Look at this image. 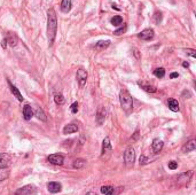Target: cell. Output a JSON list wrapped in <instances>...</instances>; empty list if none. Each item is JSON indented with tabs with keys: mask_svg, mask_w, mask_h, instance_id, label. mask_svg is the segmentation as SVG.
Segmentation results:
<instances>
[{
	"mask_svg": "<svg viewBox=\"0 0 196 195\" xmlns=\"http://www.w3.org/2000/svg\"><path fill=\"white\" fill-rule=\"evenodd\" d=\"M110 45V41L109 40H100L96 42L95 45V48L99 50V51H102V50H106L108 46Z\"/></svg>",
	"mask_w": 196,
	"mask_h": 195,
	"instance_id": "d4e9b609",
	"label": "cell"
},
{
	"mask_svg": "<svg viewBox=\"0 0 196 195\" xmlns=\"http://www.w3.org/2000/svg\"><path fill=\"white\" fill-rule=\"evenodd\" d=\"M113 188V186H102V187H101V193L106 195L108 192H110Z\"/></svg>",
	"mask_w": 196,
	"mask_h": 195,
	"instance_id": "1f68e13d",
	"label": "cell"
},
{
	"mask_svg": "<svg viewBox=\"0 0 196 195\" xmlns=\"http://www.w3.org/2000/svg\"><path fill=\"white\" fill-rule=\"evenodd\" d=\"M148 162H149V160H148L147 156H144V155H141V156H140V158H139V163H140V165L147 164Z\"/></svg>",
	"mask_w": 196,
	"mask_h": 195,
	"instance_id": "4dcf8cb0",
	"label": "cell"
},
{
	"mask_svg": "<svg viewBox=\"0 0 196 195\" xmlns=\"http://www.w3.org/2000/svg\"><path fill=\"white\" fill-rule=\"evenodd\" d=\"M32 116H33V110H32L31 106L25 104L23 107V117H24V119L25 121H30L31 118H32Z\"/></svg>",
	"mask_w": 196,
	"mask_h": 195,
	"instance_id": "2e32d148",
	"label": "cell"
},
{
	"mask_svg": "<svg viewBox=\"0 0 196 195\" xmlns=\"http://www.w3.org/2000/svg\"><path fill=\"white\" fill-rule=\"evenodd\" d=\"M70 109H71V113L72 114H77L78 112V102H73L71 104V107H70Z\"/></svg>",
	"mask_w": 196,
	"mask_h": 195,
	"instance_id": "836d02e7",
	"label": "cell"
},
{
	"mask_svg": "<svg viewBox=\"0 0 196 195\" xmlns=\"http://www.w3.org/2000/svg\"><path fill=\"white\" fill-rule=\"evenodd\" d=\"M36 192V187L33 185H25L19 188L14 195H31Z\"/></svg>",
	"mask_w": 196,
	"mask_h": 195,
	"instance_id": "5b68a950",
	"label": "cell"
},
{
	"mask_svg": "<svg viewBox=\"0 0 196 195\" xmlns=\"http://www.w3.org/2000/svg\"><path fill=\"white\" fill-rule=\"evenodd\" d=\"M8 85H9L10 92H11L13 94H14V95H15V98H16V99H17L19 101H23V99H24V98L22 96V94L20 93L19 89H16V87H15V86H14V85H13V84H11V83H10L9 81H8Z\"/></svg>",
	"mask_w": 196,
	"mask_h": 195,
	"instance_id": "d6986e66",
	"label": "cell"
},
{
	"mask_svg": "<svg viewBox=\"0 0 196 195\" xmlns=\"http://www.w3.org/2000/svg\"><path fill=\"white\" fill-rule=\"evenodd\" d=\"M155 36V32L153 29H144L142 30L139 35L138 37L141 39V40H146V41H150Z\"/></svg>",
	"mask_w": 196,
	"mask_h": 195,
	"instance_id": "ba28073f",
	"label": "cell"
},
{
	"mask_svg": "<svg viewBox=\"0 0 196 195\" xmlns=\"http://www.w3.org/2000/svg\"><path fill=\"white\" fill-rule=\"evenodd\" d=\"M11 164V156L6 153L0 154V168H8Z\"/></svg>",
	"mask_w": 196,
	"mask_h": 195,
	"instance_id": "30bf717a",
	"label": "cell"
},
{
	"mask_svg": "<svg viewBox=\"0 0 196 195\" xmlns=\"http://www.w3.org/2000/svg\"><path fill=\"white\" fill-rule=\"evenodd\" d=\"M111 6H113V8H115V9L119 10V8H118V7H116V5H115V4H113V5H111Z\"/></svg>",
	"mask_w": 196,
	"mask_h": 195,
	"instance_id": "7bdbcfd3",
	"label": "cell"
},
{
	"mask_svg": "<svg viewBox=\"0 0 196 195\" xmlns=\"http://www.w3.org/2000/svg\"><path fill=\"white\" fill-rule=\"evenodd\" d=\"M186 53H187L189 56H192V58H196V51H195V50L187 48V50H186Z\"/></svg>",
	"mask_w": 196,
	"mask_h": 195,
	"instance_id": "d590c367",
	"label": "cell"
},
{
	"mask_svg": "<svg viewBox=\"0 0 196 195\" xmlns=\"http://www.w3.org/2000/svg\"><path fill=\"white\" fill-rule=\"evenodd\" d=\"M126 29H127V25H126L125 23H123V27H121L119 29L113 31V35H115V36H121V35H123L124 32L126 31Z\"/></svg>",
	"mask_w": 196,
	"mask_h": 195,
	"instance_id": "f1b7e54d",
	"label": "cell"
},
{
	"mask_svg": "<svg viewBox=\"0 0 196 195\" xmlns=\"http://www.w3.org/2000/svg\"><path fill=\"white\" fill-rule=\"evenodd\" d=\"M170 77H171V78H177V77H179V73H178V72H172V73L170 75Z\"/></svg>",
	"mask_w": 196,
	"mask_h": 195,
	"instance_id": "ab89813d",
	"label": "cell"
},
{
	"mask_svg": "<svg viewBox=\"0 0 196 195\" xmlns=\"http://www.w3.org/2000/svg\"><path fill=\"white\" fill-rule=\"evenodd\" d=\"M9 168H0V181L6 180L9 177Z\"/></svg>",
	"mask_w": 196,
	"mask_h": 195,
	"instance_id": "cb8c5ba5",
	"label": "cell"
},
{
	"mask_svg": "<svg viewBox=\"0 0 196 195\" xmlns=\"http://www.w3.org/2000/svg\"><path fill=\"white\" fill-rule=\"evenodd\" d=\"M54 101L56 104H59V106H62L63 103L65 102V99H64V96L62 95L61 93H56L55 95H54Z\"/></svg>",
	"mask_w": 196,
	"mask_h": 195,
	"instance_id": "484cf974",
	"label": "cell"
},
{
	"mask_svg": "<svg viewBox=\"0 0 196 195\" xmlns=\"http://www.w3.org/2000/svg\"><path fill=\"white\" fill-rule=\"evenodd\" d=\"M138 85H139L144 91H146V92H148V93H155L157 91V89H156L155 86L148 85V84H146V83L144 82H138Z\"/></svg>",
	"mask_w": 196,
	"mask_h": 195,
	"instance_id": "ac0fdd59",
	"label": "cell"
},
{
	"mask_svg": "<svg viewBox=\"0 0 196 195\" xmlns=\"http://www.w3.org/2000/svg\"><path fill=\"white\" fill-rule=\"evenodd\" d=\"M162 19H163V15L161 12H156L154 14V22L156 24H159L162 22Z\"/></svg>",
	"mask_w": 196,
	"mask_h": 195,
	"instance_id": "f546056e",
	"label": "cell"
},
{
	"mask_svg": "<svg viewBox=\"0 0 196 195\" xmlns=\"http://www.w3.org/2000/svg\"><path fill=\"white\" fill-rule=\"evenodd\" d=\"M104 121H106V109L102 106H100L98 108V112H96V124L101 126L104 123Z\"/></svg>",
	"mask_w": 196,
	"mask_h": 195,
	"instance_id": "8fae6325",
	"label": "cell"
},
{
	"mask_svg": "<svg viewBox=\"0 0 196 195\" xmlns=\"http://www.w3.org/2000/svg\"><path fill=\"white\" fill-rule=\"evenodd\" d=\"M6 41H7V45L9 44L11 47H15L16 45H17V42H19V39H17V36L14 33V32H9V33H7V36H6Z\"/></svg>",
	"mask_w": 196,
	"mask_h": 195,
	"instance_id": "4fadbf2b",
	"label": "cell"
},
{
	"mask_svg": "<svg viewBox=\"0 0 196 195\" xmlns=\"http://www.w3.org/2000/svg\"><path fill=\"white\" fill-rule=\"evenodd\" d=\"M85 164H86V160H84V158H77V160L73 161L72 168L73 169H83L85 166Z\"/></svg>",
	"mask_w": 196,
	"mask_h": 195,
	"instance_id": "7402d4cb",
	"label": "cell"
},
{
	"mask_svg": "<svg viewBox=\"0 0 196 195\" xmlns=\"http://www.w3.org/2000/svg\"><path fill=\"white\" fill-rule=\"evenodd\" d=\"M167 106H169V109L171 112H174V113L179 112V102L175 99H170L167 101Z\"/></svg>",
	"mask_w": 196,
	"mask_h": 195,
	"instance_id": "44dd1931",
	"label": "cell"
},
{
	"mask_svg": "<svg viewBox=\"0 0 196 195\" xmlns=\"http://www.w3.org/2000/svg\"><path fill=\"white\" fill-rule=\"evenodd\" d=\"M47 160L53 165H62L64 162V156L62 154H52L47 157Z\"/></svg>",
	"mask_w": 196,
	"mask_h": 195,
	"instance_id": "52a82bcc",
	"label": "cell"
},
{
	"mask_svg": "<svg viewBox=\"0 0 196 195\" xmlns=\"http://www.w3.org/2000/svg\"><path fill=\"white\" fill-rule=\"evenodd\" d=\"M133 54L136 59H140V53H139V50H138V48H133Z\"/></svg>",
	"mask_w": 196,
	"mask_h": 195,
	"instance_id": "8d00e7d4",
	"label": "cell"
},
{
	"mask_svg": "<svg viewBox=\"0 0 196 195\" xmlns=\"http://www.w3.org/2000/svg\"><path fill=\"white\" fill-rule=\"evenodd\" d=\"M134 161H135V152L132 146H129L125 152H124V163L127 168L133 166Z\"/></svg>",
	"mask_w": 196,
	"mask_h": 195,
	"instance_id": "277c9868",
	"label": "cell"
},
{
	"mask_svg": "<svg viewBox=\"0 0 196 195\" xmlns=\"http://www.w3.org/2000/svg\"><path fill=\"white\" fill-rule=\"evenodd\" d=\"M182 67H184V68H189V63H188V62H184V63H182Z\"/></svg>",
	"mask_w": 196,
	"mask_h": 195,
	"instance_id": "60d3db41",
	"label": "cell"
},
{
	"mask_svg": "<svg viewBox=\"0 0 196 195\" xmlns=\"http://www.w3.org/2000/svg\"><path fill=\"white\" fill-rule=\"evenodd\" d=\"M72 1L71 0H62L61 2V10L63 13H69L71 10Z\"/></svg>",
	"mask_w": 196,
	"mask_h": 195,
	"instance_id": "ffe728a7",
	"label": "cell"
},
{
	"mask_svg": "<svg viewBox=\"0 0 196 195\" xmlns=\"http://www.w3.org/2000/svg\"><path fill=\"white\" fill-rule=\"evenodd\" d=\"M154 75L157 78H163L165 76V69L164 68H157L154 70Z\"/></svg>",
	"mask_w": 196,
	"mask_h": 195,
	"instance_id": "83f0119b",
	"label": "cell"
},
{
	"mask_svg": "<svg viewBox=\"0 0 196 195\" xmlns=\"http://www.w3.org/2000/svg\"><path fill=\"white\" fill-rule=\"evenodd\" d=\"M76 78H77V81L79 83V86L83 87L85 84H86V81H87V71L85 70V69H78L77 70V75H76Z\"/></svg>",
	"mask_w": 196,
	"mask_h": 195,
	"instance_id": "9c48e42d",
	"label": "cell"
},
{
	"mask_svg": "<svg viewBox=\"0 0 196 195\" xmlns=\"http://www.w3.org/2000/svg\"><path fill=\"white\" fill-rule=\"evenodd\" d=\"M192 176H193V171H187V172H184V173L179 175L177 177V183H178V185L179 186L186 185V184L190 180Z\"/></svg>",
	"mask_w": 196,
	"mask_h": 195,
	"instance_id": "8992f818",
	"label": "cell"
},
{
	"mask_svg": "<svg viewBox=\"0 0 196 195\" xmlns=\"http://www.w3.org/2000/svg\"><path fill=\"white\" fill-rule=\"evenodd\" d=\"M119 102L121 107L126 114H130L133 110V99L131 96V94L129 93L127 90H121L119 92Z\"/></svg>",
	"mask_w": 196,
	"mask_h": 195,
	"instance_id": "7a4b0ae2",
	"label": "cell"
},
{
	"mask_svg": "<svg viewBox=\"0 0 196 195\" xmlns=\"http://www.w3.org/2000/svg\"><path fill=\"white\" fill-rule=\"evenodd\" d=\"M138 137H139V130H136V131H135V133H134L132 140H136V139H138Z\"/></svg>",
	"mask_w": 196,
	"mask_h": 195,
	"instance_id": "f35d334b",
	"label": "cell"
},
{
	"mask_svg": "<svg viewBox=\"0 0 196 195\" xmlns=\"http://www.w3.org/2000/svg\"><path fill=\"white\" fill-rule=\"evenodd\" d=\"M36 117L38 118V119H40L42 122H46L47 121V117H46V114L44 113V110L41 109L40 107H38V108H36Z\"/></svg>",
	"mask_w": 196,
	"mask_h": 195,
	"instance_id": "603a6c76",
	"label": "cell"
},
{
	"mask_svg": "<svg viewBox=\"0 0 196 195\" xmlns=\"http://www.w3.org/2000/svg\"><path fill=\"white\" fill-rule=\"evenodd\" d=\"M56 32H57V17L56 13L53 8L47 10V37L50 46L53 45V42L56 38Z\"/></svg>",
	"mask_w": 196,
	"mask_h": 195,
	"instance_id": "6da1fadb",
	"label": "cell"
},
{
	"mask_svg": "<svg viewBox=\"0 0 196 195\" xmlns=\"http://www.w3.org/2000/svg\"><path fill=\"white\" fill-rule=\"evenodd\" d=\"M85 195H96V193H95V192H92V191H91V192H87V193H86Z\"/></svg>",
	"mask_w": 196,
	"mask_h": 195,
	"instance_id": "b9f144b4",
	"label": "cell"
},
{
	"mask_svg": "<svg viewBox=\"0 0 196 195\" xmlns=\"http://www.w3.org/2000/svg\"><path fill=\"white\" fill-rule=\"evenodd\" d=\"M110 22H111V24H113V27H118V25H121V24L123 23V17L119 16V15L113 16V19L110 20Z\"/></svg>",
	"mask_w": 196,
	"mask_h": 195,
	"instance_id": "4316f807",
	"label": "cell"
},
{
	"mask_svg": "<svg viewBox=\"0 0 196 195\" xmlns=\"http://www.w3.org/2000/svg\"><path fill=\"white\" fill-rule=\"evenodd\" d=\"M195 148H196V140L195 139H192V140L187 141V142L184 145L182 152H184V153H189V152L195 150Z\"/></svg>",
	"mask_w": 196,
	"mask_h": 195,
	"instance_id": "9a60e30c",
	"label": "cell"
},
{
	"mask_svg": "<svg viewBox=\"0 0 196 195\" xmlns=\"http://www.w3.org/2000/svg\"><path fill=\"white\" fill-rule=\"evenodd\" d=\"M47 189H48V192H51L53 194H56V193L61 192L62 185L60 183H56V181H51V183L47 184Z\"/></svg>",
	"mask_w": 196,
	"mask_h": 195,
	"instance_id": "7c38bea8",
	"label": "cell"
},
{
	"mask_svg": "<svg viewBox=\"0 0 196 195\" xmlns=\"http://www.w3.org/2000/svg\"><path fill=\"white\" fill-rule=\"evenodd\" d=\"M78 131V125L76 124H68L63 127V133L64 134H71Z\"/></svg>",
	"mask_w": 196,
	"mask_h": 195,
	"instance_id": "e0dca14e",
	"label": "cell"
},
{
	"mask_svg": "<svg viewBox=\"0 0 196 195\" xmlns=\"http://www.w3.org/2000/svg\"><path fill=\"white\" fill-rule=\"evenodd\" d=\"M1 47H2V48H6V47H7V41H6L5 38L1 40Z\"/></svg>",
	"mask_w": 196,
	"mask_h": 195,
	"instance_id": "74e56055",
	"label": "cell"
},
{
	"mask_svg": "<svg viewBox=\"0 0 196 195\" xmlns=\"http://www.w3.org/2000/svg\"><path fill=\"white\" fill-rule=\"evenodd\" d=\"M163 141L161 140V139H158V138H156L153 140V144H151V147H153V152H154L155 154H158L161 150H162V148H163Z\"/></svg>",
	"mask_w": 196,
	"mask_h": 195,
	"instance_id": "5bb4252c",
	"label": "cell"
},
{
	"mask_svg": "<svg viewBox=\"0 0 196 195\" xmlns=\"http://www.w3.org/2000/svg\"><path fill=\"white\" fill-rule=\"evenodd\" d=\"M190 96H192V93L189 92V91H187V90H185V91L182 92V94H181V98L185 99V100L186 99H189Z\"/></svg>",
	"mask_w": 196,
	"mask_h": 195,
	"instance_id": "e575fe53",
	"label": "cell"
},
{
	"mask_svg": "<svg viewBox=\"0 0 196 195\" xmlns=\"http://www.w3.org/2000/svg\"><path fill=\"white\" fill-rule=\"evenodd\" d=\"M167 165H169V169H171V170H175V169L178 168V162H175V161H170Z\"/></svg>",
	"mask_w": 196,
	"mask_h": 195,
	"instance_id": "d6a6232c",
	"label": "cell"
},
{
	"mask_svg": "<svg viewBox=\"0 0 196 195\" xmlns=\"http://www.w3.org/2000/svg\"><path fill=\"white\" fill-rule=\"evenodd\" d=\"M113 154V147L110 144V139L106 137L102 141V150H101V158L104 161H108Z\"/></svg>",
	"mask_w": 196,
	"mask_h": 195,
	"instance_id": "3957f363",
	"label": "cell"
}]
</instances>
